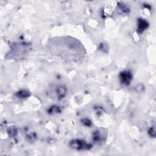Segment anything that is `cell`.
Wrapping results in <instances>:
<instances>
[{
	"label": "cell",
	"instance_id": "cell-1",
	"mask_svg": "<svg viewBox=\"0 0 156 156\" xmlns=\"http://www.w3.org/2000/svg\"><path fill=\"white\" fill-rule=\"evenodd\" d=\"M70 146L76 150H89L91 148V145L87 143L85 141L81 140H74L70 142Z\"/></svg>",
	"mask_w": 156,
	"mask_h": 156
},
{
	"label": "cell",
	"instance_id": "cell-2",
	"mask_svg": "<svg viewBox=\"0 0 156 156\" xmlns=\"http://www.w3.org/2000/svg\"><path fill=\"white\" fill-rule=\"evenodd\" d=\"M121 82L126 86H128L132 79V74L129 71H124L119 75Z\"/></svg>",
	"mask_w": 156,
	"mask_h": 156
},
{
	"label": "cell",
	"instance_id": "cell-3",
	"mask_svg": "<svg viewBox=\"0 0 156 156\" xmlns=\"http://www.w3.org/2000/svg\"><path fill=\"white\" fill-rule=\"evenodd\" d=\"M55 92H56L57 96H58V99L62 100L67 94V88L63 86H60L55 90Z\"/></svg>",
	"mask_w": 156,
	"mask_h": 156
},
{
	"label": "cell",
	"instance_id": "cell-4",
	"mask_svg": "<svg viewBox=\"0 0 156 156\" xmlns=\"http://www.w3.org/2000/svg\"><path fill=\"white\" fill-rule=\"evenodd\" d=\"M148 23L143 19H139L138 21V32H142L148 27Z\"/></svg>",
	"mask_w": 156,
	"mask_h": 156
},
{
	"label": "cell",
	"instance_id": "cell-5",
	"mask_svg": "<svg viewBox=\"0 0 156 156\" xmlns=\"http://www.w3.org/2000/svg\"><path fill=\"white\" fill-rule=\"evenodd\" d=\"M93 140L96 143H99V142H101L102 140H103V137H102V136L100 133V132L99 131H96L94 132L93 135Z\"/></svg>",
	"mask_w": 156,
	"mask_h": 156
},
{
	"label": "cell",
	"instance_id": "cell-6",
	"mask_svg": "<svg viewBox=\"0 0 156 156\" xmlns=\"http://www.w3.org/2000/svg\"><path fill=\"white\" fill-rule=\"evenodd\" d=\"M16 95L18 98H26L29 96V92L26 90H22L20 91L16 94Z\"/></svg>",
	"mask_w": 156,
	"mask_h": 156
},
{
	"label": "cell",
	"instance_id": "cell-7",
	"mask_svg": "<svg viewBox=\"0 0 156 156\" xmlns=\"http://www.w3.org/2000/svg\"><path fill=\"white\" fill-rule=\"evenodd\" d=\"M8 133L9 136L11 137H15L17 134V128L15 127V126H11V127H10L8 129Z\"/></svg>",
	"mask_w": 156,
	"mask_h": 156
},
{
	"label": "cell",
	"instance_id": "cell-8",
	"mask_svg": "<svg viewBox=\"0 0 156 156\" xmlns=\"http://www.w3.org/2000/svg\"><path fill=\"white\" fill-rule=\"evenodd\" d=\"M61 112L60 107L58 106H53L48 109V113L49 114H55L60 113Z\"/></svg>",
	"mask_w": 156,
	"mask_h": 156
},
{
	"label": "cell",
	"instance_id": "cell-9",
	"mask_svg": "<svg viewBox=\"0 0 156 156\" xmlns=\"http://www.w3.org/2000/svg\"><path fill=\"white\" fill-rule=\"evenodd\" d=\"M119 8H120L121 10H122L123 12H124V13H127L130 11L129 8H128V7L127 6H126V4H123V3H121V4L119 5Z\"/></svg>",
	"mask_w": 156,
	"mask_h": 156
},
{
	"label": "cell",
	"instance_id": "cell-10",
	"mask_svg": "<svg viewBox=\"0 0 156 156\" xmlns=\"http://www.w3.org/2000/svg\"><path fill=\"white\" fill-rule=\"evenodd\" d=\"M81 121H82V123L84 124V125L88 126V127H90V126L92 125V123H91V121L87 118L82 119V120H81Z\"/></svg>",
	"mask_w": 156,
	"mask_h": 156
},
{
	"label": "cell",
	"instance_id": "cell-11",
	"mask_svg": "<svg viewBox=\"0 0 156 156\" xmlns=\"http://www.w3.org/2000/svg\"><path fill=\"white\" fill-rule=\"evenodd\" d=\"M149 135L152 137H155V127H153L149 130L148 131Z\"/></svg>",
	"mask_w": 156,
	"mask_h": 156
}]
</instances>
